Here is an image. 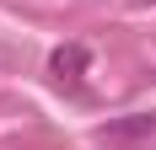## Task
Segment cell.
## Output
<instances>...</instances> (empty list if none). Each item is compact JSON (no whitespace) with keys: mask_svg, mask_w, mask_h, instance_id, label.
Returning <instances> with one entry per match:
<instances>
[{"mask_svg":"<svg viewBox=\"0 0 156 150\" xmlns=\"http://www.w3.org/2000/svg\"><path fill=\"white\" fill-rule=\"evenodd\" d=\"M48 70H54V80H59V86H76V80H81V70H86V48H81V43H65V48H54Z\"/></svg>","mask_w":156,"mask_h":150,"instance_id":"1","label":"cell"},{"mask_svg":"<svg viewBox=\"0 0 156 150\" xmlns=\"http://www.w3.org/2000/svg\"><path fill=\"white\" fill-rule=\"evenodd\" d=\"M140 134H156V113H129L124 123L102 129V139H140Z\"/></svg>","mask_w":156,"mask_h":150,"instance_id":"2","label":"cell"}]
</instances>
